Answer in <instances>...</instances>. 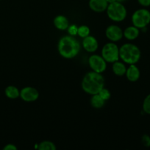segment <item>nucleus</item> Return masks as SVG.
<instances>
[{
  "label": "nucleus",
  "mask_w": 150,
  "mask_h": 150,
  "mask_svg": "<svg viewBox=\"0 0 150 150\" xmlns=\"http://www.w3.org/2000/svg\"><path fill=\"white\" fill-rule=\"evenodd\" d=\"M141 142L143 145L146 147H149L150 146V136L148 135H144L141 138Z\"/></svg>",
  "instance_id": "23"
},
{
  "label": "nucleus",
  "mask_w": 150,
  "mask_h": 150,
  "mask_svg": "<svg viewBox=\"0 0 150 150\" xmlns=\"http://www.w3.org/2000/svg\"><path fill=\"white\" fill-rule=\"evenodd\" d=\"M124 37L128 40H134L140 35V30L138 28H137L135 26H128L127 28L123 31Z\"/></svg>",
  "instance_id": "14"
},
{
  "label": "nucleus",
  "mask_w": 150,
  "mask_h": 150,
  "mask_svg": "<svg viewBox=\"0 0 150 150\" xmlns=\"http://www.w3.org/2000/svg\"><path fill=\"white\" fill-rule=\"evenodd\" d=\"M20 98L25 102H34L39 98V92L32 86H26L20 91Z\"/></svg>",
  "instance_id": "9"
},
{
  "label": "nucleus",
  "mask_w": 150,
  "mask_h": 150,
  "mask_svg": "<svg viewBox=\"0 0 150 150\" xmlns=\"http://www.w3.org/2000/svg\"><path fill=\"white\" fill-rule=\"evenodd\" d=\"M4 93L9 99H17L20 97V91L15 86H8L6 87Z\"/></svg>",
  "instance_id": "16"
},
{
  "label": "nucleus",
  "mask_w": 150,
  "mask_h": 150,
  "mask_svg": "<svg viewBox=\"0 0 150 150\" xmlns=\"http://www.w3.org/2000/svg\"><path fill=\"white\" fill-rule=\"evenodd\" d=\"M125 76L128 81H129L130 82H135L140 79L141 72H140L138 67L135 65V64H129V67L126 68Z\"/></svg>",
  "instance_id": "12"
},
{
  "label": "nucleus",
  "mask_w": 150,
  "mask_h": 150,
  "mask_svg": "<svg viewBox=\"0 0 150 150\" xmlns=\"http://www.w3.org/2000/svg\"><path fill=\"white\" fill-rule=\"evenodd\" d=\"M143 111L147 114H150V94L147 95L143 102Z\"/></svg>",
  "instance_id": "20"
},
{
  "label": "nucleus",
  "mask_w": 150,
  "mask_h": 150,
  "mask_svg": "<svg viewBox=\"0 0 150 150\" xmlns=\"http://www.w3.org/2000/svg\"><path fill=\"white\" fill-rule=\"evenodd\" d=\"M4 150H17V147L15 146L14 144H7L4 148H3Z\"/></svg>",
  "instance_id": "25"
},
{
  "label": "nucleus",
  "mask_w": 150,
  "mask_h": 150,
  "mask_svg": "<svg viewBox=\"0 0 150 150\" xmlns=\"http://www.w3.org/2000/svg\"><path fill=\"white\" fill-rule=\"evenodd\" d=\"M56 149L55 144L49 141H44L38 144V149L39 150H55Z\"/></svg>",
  "instance_id": "18"
},
{
  "label": "nucleus",
  "mask_w": 150,
  "mask_h": 150,
  "mask_svg": "<svg viewBox=\"0 0 150 150\" xmlns=\"http://www.w3.org/2000/svg\"><path fill=\"white\" fill-rule=\"evenodd\" d=\"M141 56L139 48L134 44L125 43L119 48L120 59L126 64H136L141 59Z\"/></svg>",
  "instance_id": "3"
},
{
  "label": "nucleus",
  "mask_w": 150,
  "mask_h": 150,
  "mask_svg": "<svg viewBox=\"0 0 150 150\" xmlns=\"http://www.w3.org/2000/svg\"><path fill=\"white\" fill-rule=\"evenodd\" d=\"M88 64L92 71L98 73H102L107 68V62L101 56L93 54L88 59Z\"/></svg>",
  "instance_id": "7"
},
{
  "label": "nucleus",
  "mask_w": 150,
  "mask_h": 150,
  "mask_svg": "<svg viewBox=\"0 0 150 150\" xmlns=\"http://www.w3.org/2000/svg\"><path fill=\"white\" fill-rule=\"evenodd\" d=\"M117 1H119V2H124V1H126V0H116Z\"/></svg>",
  "instance_id": "27"
},
{
  "label": "nucleus",
  "mask_w": 150,
  "mask_h": 150,
  "mask_svg": "<svg viewBox=\"0 0 150 150\" xmlns=\"http://www.w3.org/2000/svg\"><path fill=\"white\" fill-rule=\"evenodd\" d=\"M104 102L105 101L100 97L99 94L93 95L90 100L91 106L94 108H101L104 105Z\"/></svg>",
  "instance_id": "17"
},
{
  "label": "nucleus",
  "mask_w": 150,
  "mask_h": 150,
  "mask_svg": "<svg viewBox=\"0 0 150 150\" xmlns=\"http://www.w3.org/2000/svg\"><path fill=\"white\" fill-rule=\"evenodd\" d=\"M89 7L96 13H103L106 11L109 3L106 0H89Z\"/></svg>",
  "instance_id": "11"
},
{
  "label": "nucleus",
  "mask_w": 150,
  "mask_h": 150,
  "mask_svg": "<svg viewBox=\"0 0 150 150\" xmlns=\"http://www.w3.org/2000/svg\"><path fill=\"white\" fill-rule=\"evenodd\" d=\"M106 12L109 18L116 22L123 21L126 18L127 14L124 5L121 2L117 1L110 3L107 6Z\"/></svg>",
  "instance_id": "4"
},
{
  "label": "nucleus",
  "mask_w": 150,
  "mask_h": 150,
  "mask_svg": "<svg viewBox=\"0 0 150 150\" xmlns=\"http://www.w3.org/2000/svg\"><path fill=\"white\" fill-rule=\"evenodd\" d=\"M106 1H107V2L110 4V3H112V2H114V1H116V0H106Z\"/></svg>",
  "instance_id": "26"
},
{
  "label": "nucleus",
  "mask_w": 150,
  "mask_h": 150,
  "mask_svg": "<svg viewBox=\"0 0 150 150\" xmlns=\"http://www.w3.org/2000/svg\"><path fill=\"white\" fill-rule=\"evenodd\" d=\"M104 86V79L101 73H96L94 71L86 73L81 83L82 90L91 95L98 94Z\"/></svg>",
  "instance_id": "1"
},
{
  "label": "nucleus",
  "mask_w": 150,
  "mask_h": 150,
  "mask_svg": "<svg viewBox=\"0 0 150 150\" xmlns=\"http://www.w3.org/2000/svg\"><path fill=\"white\" fill-rule=\"evenodd\" d=\"M105 35L107 39L111 42H118L124 37L123 31L116 25H110L107 26L105 30Z\"/></svg>",
  "instance_id": "8"
},
{
  "label": "nucleus",
  "mask_w": 150,
  "mask_h": 150,
  "mask_svg": "<svg viewBox=\"0 0 150 150\" xmlns=\"http://www.w3.org/2000/svg\"><path fill=\"white\" fill-rule=\"evenodd\" d=\"M132 23L139 29L146 28L150 23V12L144 8L137 10L132 16Z\"/></svg>",
  "instance_id": "5"
},
{
  "label": "nucleus",
  "mask_w": 150,
  "mask_h": 150,
  "mask_svg": "<svg viewBox=\"0 0 150 150\" xmlns=\"http://www.w3.org/2000/svg\"><path fill=\"white\" fill-rule=\"evenodd\" d=\"M113 72L116 76H123L126 74V67L123 62L116 61L113 63Z\"/></svg>",
  "instance_id": "15"
},
{
  "label": "nucleus",
  "mask_w": 150,
  "mask_h": 150,
  "mask_svg": "<svg viewBox=\"0 0 150 150\" xmlns=\"http://www.w3.org/2000/svg\"><path fill=\"white\" fill-rule=\"evenodd\" d=\"M68 32L69 33V35L71 36H76L77 35L78 32V26L75 24H71L69 25V26L67 29Z\"/></svg>",
  "instance_id": "22"
},
{
  "label": "nucleus",
  "mask_w": 150,
  "mask_h": 150,
  "mask_svg": "<svg viewBox=\"0 0 150 150\" xmlns=\"http://www.w3.org/2000/svg\"><path fill=\"white\" fill-rule=\"evenodd\" d=\"M98 94L100 95V97H101L104 101L108 100L110 98V96H111L110 91L104 87H103L102 89L99 91V92Z\"/></svg>",
  "instance_id": "21"
},
{
  "label": "nucleus",
  "mask_w": 150,
  "mask_h": 150,
  "mask_svg": "<svg viewBox=\"0 0 150 150\" xmlns=\"http://www.w3.org/2000/svg\"><path fill=\"white\" fill-rule=\"evenodd\" d=\"M53 23H54V26H55L56 29H59V30H66L69 26V19L63 15H59V16H56L54 18Z\"/></svg>",
  "instance_id": "13"
},
{
  "label": "nucleus",
  "mask_w": 150,
  "mask_h": 150,
  "mask_svg": "<svg viewBox=\"0 0 150 150\" xmlns=\"http://www.w3.org/2000/svg\"><path fill=\"white\" fill-rule=\"evenodd\" d=\"M101 57L108 63H113L120 59L119 47L113 42L105 44L101 49Z\"/></svg>",
  "instance_id": "6"
},
{
  "label": "nucleus",
  "mask_w": 150,
  "mask_h": 150,
  "mask_svg": "<svg viewBox=\"0 0 150 150\" xmlns=\"http://www.w3.org/2000/svg\"><path fill=\"white\" fill-rule=\"evenodd\" d=\"M138 3L144 7L150 6V0H138Z\"/></svg>",
  "instance_id": "24"
},
{
  "label": "nucleus",
  "mask_w": 150,
  "mask_h": 150,
  "mask_svg": "<svg viewBox=\"0 0 150 150\" xmlns=\"http://www.w3.org/2000/svg\"><path fill=\"white\" fill-rule=\"evenodd\" d=\"M80 44L77 40L71 35L62 37L57 44V50L60 55L69 59L76 57L80 51Z\"/></svg>",
  "instance_id": "2"
},
{
  "label": "nucleus",
  "mask_w": 150,
  "mask_h": 150,
  "mask_svg": "<svg viewBox=\"0 0 150 150\" xmlns=\"http://www.w3.org/2000/svg\"><path fill=\"white\" fill-rule=\"evenodd\" d=\"M82 48L89 53H94L97 51L99 48V42L94 37L88 35L85 38H82Z\"/></svg>",
  "instance_id": "10"
},
{
  "label": "nucleus",
  "mask_w": 150,
  "mask_h": 150,
  "mask_svg": "<svg viewBox=\"0 0 150 150\" xmlns=\"http://www.w3.org/2000/svg\"><path fill=\"white\" fill-rule=\"evenodd\" d=\"M90 32H91V30H90L89 27L88 26L82 25L80 26H78L77 35L80 38H84L85 37L88 36V35H90Z\"/></svg>",
  "instance_id": "19"
}]
</instances>
